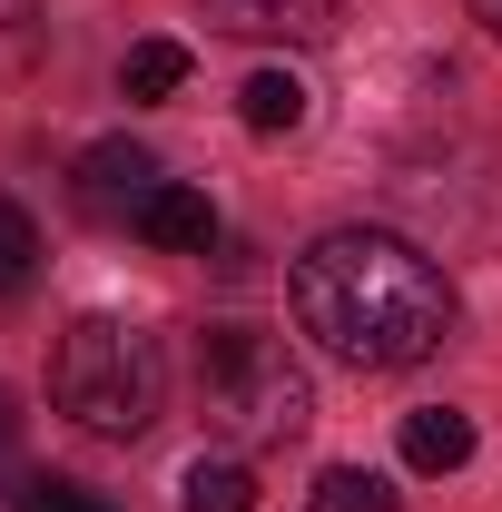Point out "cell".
<instances>
[{
  "instance_id": "cell-1",
  "label": "cell",
  "mask_w": 502,
  "mask_h": 512,
  "mask_svg": "<svg viewBox=\"0 0 502 512\" xmlns=\"http://www.w3.org/2000/svg\"><path fill=\"white\" fill-rule=\"evenodd\" d=\"M286 296H296V325L355 375H404L453 345V286L394 227H325L296 256Z\"/></svg>"
},
{
  "instance_id": "cell-2",
  "label": "cell",
  "mask_w": 502,
  "mask_h": 512,
  "mask_svg": "<svg viewBox=\"0 0 502 512\" xmlns=\"http://www.w3.org/2000/svg\"><path fill=\"white\" fill-rule=\"evenodd\" d=\"M197 414L237 453H266L315 424V384L276 325H207L197 335Z\"/></svg>"
},
{
  "instance_id": "cell-3",
  "label": "cell",
  "mask_w": 502,
  "mask_h": 512,
  "mask_svg": "<svg viewBox=\"0 0 502 512\" xmlns=\"http://www.w3.org/2000/svg\"><path fill=\"white\" fill-rule=\"evenodd\" d=\"M50 404H60L79 434L99 444H138L168 404V365H158V335L128 316H79L50 355Z\"/></svg>"
},
{
  "instance_id": "cell-4",
  "label": "cell",
  "mask_w": 502,
  "mask_h": 512,
  "mask_svg": "<svg viewBox=\"0 0 502 512\" xmlns=\"http://www.w3.org/2000/svg\"><path fill=\"white\" fill-rule=\"evenodd\" d=\"M69 197H79V217H99V227H138V207L158 197V158H148L138 138H99V148H79Z\"/></svg>"
},
{
  "instance_id": "cell-5",
  "label": "cell",
  "mask_w": 502,
  "mask_h": 512,
  "mask_svg": "<svg viewBox=\"0 0 502 512\" xmlns=\"http://www.w3.org/2000/svg\"><path fill=\"white\" fill-rule=\"evenodd\" d=\"M345 10L355 0H207V20L237 40H335Z\"/></svg>"
},
{
  "instance_id": "cell-6",
  "label": "cell",
  "mask_w": 502,
  "mask_h": 512,
  "mask_svg": "<svg viewBox=\"0 0 502 512\" xmlns=\"http://www.w3.org/2000/svg\"><path fill=\"white\" fill-rule=\"evenodd\" d=\"M138 237L168 256H207V237H217V207H207V188H178V178H158V197L138 207Z\"/></svg>"
},
{
  "instance_id": "cell-7",
  "label": "cell",
  "mask_w": 502,
  "mask_h": 512,
  "mask_svg": "<svg viewBox=\"0 0 502 512\" xmlns=\"http://www.w3.org/2000/svg\"><path fill=\"white\" fill-rule=\"evenodd\" d=\"M404 463H414V473H463V463H473V414H453V404L404 414Z\"/></svg>"
},
{
  "instance_id": "cell-8",
  "label": "cell",
  "mask_w": 502,
  "mask_h": 512,
  "mask_svg": "<svg viewBox=\"0 0 502 512\" xmlns=\"http://www.w3.org/2000/svg\"><path fill=\"white\" fill-rule=\"evenodd\" d=\"M237 119H247L256 138H296V128H306V79H296V69H256L247 89H237Z\"/></svg>"
},
{
  "instance_id": "cell-9",
  "label": "cell",
  "mask_w": 502,
  "mask_h": 512,
  "mask_svg": "<svg viewBox=\"0 0 502 512\" xmlns=\"http://www.w3.org/2000/svg\"><path fill=\"white\" fill-rule=\"evenodd\" d=\"M178 512H256V473L237 453H197L178 483Z\"/></svg>"
},
{
  "instance_id": "cell-10",
  "label": "cell",
  "mask_w": 502,
  "mask_h": 512,
  "mask_svg": "<svg viewBox=\"0 0 502 512\" xmlns=\"http://www.w3.org/2000/svg\"><path fill=\"white\" fill-rule=\"evenodd\" d=\"M306 512H394V483L365 473V463H325L315 493H306Z\"/></svg>"
},
{
  "instance_id": "cell-11",
  "label": "cell",
  "mask_w": 502,
  "mask_h": 512,
  "mask_svg": "<svg viewBox=\"0 0 502 512\" xmlns=\"http://www.w3.org/2000/svg\"><path fill=\"white\" fill-rule=\"evenodd\" d=\"M119 89L128 99H178V89H188V50H178V40H138L119 60Z\"/></svg>"
},
{
  "instance_id": "cell-12",
  "label": "cell",
  "mask_w": 502,
  "mask_h": 512,
  "mask_svg": "<svg viewBox=\"0 0 502 512\" xmlns=\"http://www.w3.org/2000/svg\"><path fill=\"white\" fill-rule=\"evenodd\" d=\"M40 50H50V10L40 0H0V79L40 69Z\"/></svg>"
},
{
  "instance_id": "cell-13",
  "label": "cell",
  "mask_w": 502,
  "mask_h": 512,
  "mask_svg": "<svg viewBox=\"0 0 502 512\" xmlns=\"http://www.w3.org/2000/svg\"><path fill=\"white\" fill-rule=\"evenodd\" d=\"M30 276H40V227L20 197H0V296H20Z\"/></svg>"
},
{
  "instance_id": "cell-14",
  "label": "cell",
  "mask_w": 502,
  "mask_h": 512,
  "mask_svg": "<svg viewBox=\"0 0 502 512\" xmlns=\"http://www.w3.org/2000/svg\"><path fill=\"white\" fill-rule=\"evenodd\" d=\"M10 512H109V503L79 493V483H60V473H30V483L10 493Z\"/></svg>"
},
{
  "instance_id": "cell-15",
  "label": "cell",
  "mask_w": 502,
  "mask_h": 512,
  "mask_svg": "<svg viewBox=\"0 0 502 512\" xmlns=\"http://www.w3.org/2000/svg\"><path fill=\"white\" fill-rule=\"evenodd\" d=\"M473 20H483V30H493V40H502V0H473Z\"/></svg>"
},
{
  "instance_id": "cell-16",
  "label": "cell",
  "mask_w": 502,
  "mask_h": 512,
  "mask_svg": "<svg viewBox=\"0 0 502 512\" xmlns=\"http://www.w3.org/2000/svg\"><path fill=\"white\" fill-rule=\"evenodd\" d=\"M10 434H20V414H10V394H0V453H10Z\"/></svg>"
}]
</instances>
